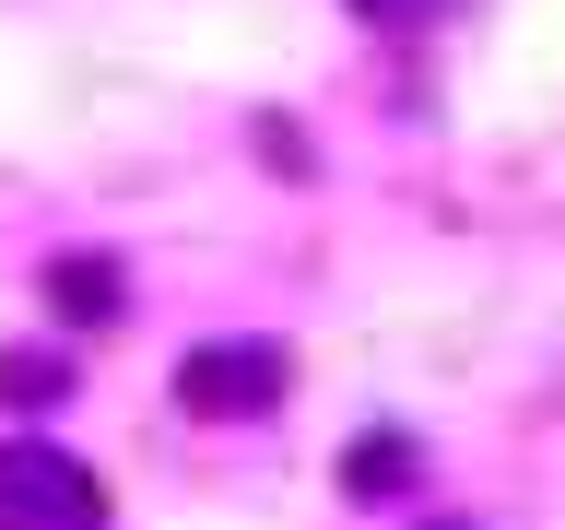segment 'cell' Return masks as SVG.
Masks as SVG:
<instances>
[{"instance_id":"cell-7","label":"cell","mask_w":565,"mask_h":530,"mask_svg":"<svg viewBox=\"0 0 565 530\" xmlns=\"http://www.w3.org/2000/svg\"><path fill=\"white\" fill-rule=\"evenodd\" d=\"M424 530H471V519H424Z\"/></svg>"},{"instance_id":"cell-6","label":"cell","mask_w":565,"mask_h":530,"mask_svg":"<svg viewBox=\"0 0 565 530\" xmlns=\"http://www.w3.org/2000/svg\"><path fill=\"white\" fill-rule=\"evenodd\" d=\"M353 12H365V24H436L448 0H353Z\"/></svg>"},{"instance_id":"cell-5","label":"cell","mask_w":565,"mask_h":530,"mask_svg":"<svg viewBox=\"0 0 565 530\" xmlns=\"http://www.w3.org/2000/svg\"><path fill=\"white\" fill-rule=\"evenodd\" d=\"M0 389H12V401H60V389H71V365H60L47 342H12V353H0Z\"/></svg>"},{"instance_id":"cell-3","label":"cell","mask_w":565,"mask_h":530,"mask_svg":"<svg viewBox=\"0 0 565 530\" xmlns=\"http://www.w3.org/2000/svg\"><path fill=\"white\" fill-rule=\"evenodd\" d=\"M35 295H47V318H60V330H118V318H130V272H118L106 247H60Z\"/></svg>"},{"instance_id":"cell-2","label":"cell","mask_w":565,"mask_h":530,"mask_svg":"<svg viewBox=\"0 0 565 530\" xmlns=\"http://www.w3.org/2000/svg\"><path fill=\"white\" fill-rule=\"evenodd\" d=\"M0 530H106V484L71 448L24 436V448H0Z\"/></svg>"},{"instance_id":"cell-4","label":"cell","mask_w":565,"mask_h":530,"mask_svg":"<svg viewBox=\"0 0 565 530\" xmlns=\"http://www.w3.org/2000/svg\"><path fill=\"white\" fill-rule=\"evenodd\" d=\"M342 484L365 495V507L401 495V484H413V436H353V448H342Z\"/></svg>"},{"instance_id":"cell-1","label":"cell","mask_w":565,"mask_h":530,"mask_svg":"<svg viewBox=\"0 0 565 530\" xmlns=\"http://www.w3.org/2000/svg\"><path fill=\"white\" fill-rule=\"evenodd\" d=\"M282 389H295L282 342H189L177 353V413H201V424H247V413H271Z\"/></svg>"}]
</instances>
